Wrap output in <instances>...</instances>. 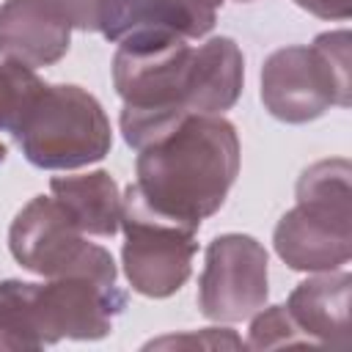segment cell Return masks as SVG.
<instances>
[{
  "mask_svg": "<svg viewBox=\"0 0 352 352\" xmlns=\"http://www.w3.org/2000/svg\"><path fill=\"white\" fill-rule=\"evenodd\" d=\"M245 58L234 38L212 36L192 47L179 36L118 44L113 85L124 107L121 135L135 151L187 113L231 110L242 94Z\"/></svg>",
  "mask_w": 352,
  "mask_h": 352,
  "instance_id": "1",
  "label": "cell"
},
{
  "mask_svg": "<svg viewBox=\"0 0 352 352\" xmlns=\"http://www.w3.org/2000/svg\"><path fill=\"white\" fill-rule=\"evenodd\" d=\"M239 173L236 126L217 113H187L138 148L135 190L162 217L201 228Z\"/></svg>",
  "mask_w": 352,
  "mask_h": 352,
  "instance_id": "2",
  "label": "cell"
},
{
  "mask_svg": "<svg viewBox=\"0 0 352 352\" xmlns=\"http://www.w3.org/2000/svg\"><path fill=\"white\" fill-rule=\"evenodd\" d=\"M0 294L16 316L28 349H44L63 338L99 341L126 308V292L118 283L80 275L47 278V283L8 278L0 283Z\"/></svg>",
  "mask_w": 352,
  "mask_h": 352,
  "instance_id": "3",
  "label": "cell"
},
{
  "mask_svg": "<svg viewBox=\"0 0 352 352\" xmlns=\"http://www.w3.org/2000/svg\"><path fill=\"white\" fill-rule=\"evenodd\" d=\"M261 102L283 124H308L333 104L349 107V30L319 33L314 44H289L261 66Z\"/></svg>",
  "mask_w": 352,
  "mask_h": 352,
  "instance_id": "4",
  "label": "cell"
},
{
  "mask_svg": "<svg viewBox=\"0 0 352 352\" xmlns=\"http://www.w3.org/2000/svg\"><path fill=\"white\" fill-rule=\"evenodd\" d=\"M14 140L41 170H74L110 154L113 132L104 107L80 85H41Z\"/></svg>",
  "mask_w": 352,
  "mask_h": 352,
  "instance_id": "5",
  "label": "cell"
},
{
  "mask_svg": "<svg viewBox=\"0 0 352 352\" xmlns=\"http://www.w3.org/2000/svg\"><path fill=\"white\" fill-rule=\"evenodd\" d=\"M8 250L19 267L41 278L80 275L99 283H116L118 278L110 250L88 242V234L52 195H36L16 212L8 228Z\"/></svg>",
  "mask_w": 352,
  "mask_h": 352,
  "instance_id": "6",
  "label": "cell"
},
{
  "mask_svg": "<svg viewBox=\"0 0 352 352\" xmlns=\"http://www.w3.org/2000/svg\"><path fill=\"white\" fill-rule=\"evenodd\" d=\"M121 231L124 275L138 294L160 300L187 283L198 253L195 228L157 214L129 184L121 195Z\"/></svg>",
  "mask_w": 352,
  "mask_h": 352,
  "instance_id": "7",
  "label": "cell"
},
{
  "mask_svg": "<svg viewBox=\"0 0 352 352\" xmlns=\"http://www.w3.org/2000/svg\"><path fill=\"white\" fill-rule=\"evenodd\" d=\"M267 250L250 234H220L206 245L198 308L212 322H242L267 305Z\"/></svg>",
  "mask_w": 352,
  "mask_h": 352,
  "instance_id": "8",
  "label": "cell"
},
{
  "mask_svg": "<svg viewBox=\"0 0 352 352\" xmlns=\"http://www.w3.org/2000/svg\"><path fill=\"white\" fill-rule=\"evenodd\" d=\"M272 245L278 258L292 270H341L352 253V209L349 204L297 201L278 220Z\"/></svg>",
  "mask_w": 352,
  "mask_h": 352,
  "instance_id": "9",
  "label": "cell"
},
{
  "mask_svg": "<svg viewBox=\"0 0 352 352\" xmlns=\"http://www.w3.org/2000/svg\"><path fill=\"white\" fill-rule=\"evenodd\" d=\"M72 19L58 0H6L0 6V55L41 69L58 63L72 44Z\"/></svg>",
  "mask_w": 352,
  "mask_h": 352,
  "instance_id": "10",
  "label": "cell"
},
{
  "mask_svg": "<svg viewBox=\"0 0 352 352\" xmlns=\"http://www.w3.org/2000/svg\"><path fill=\"white\" fill-rule=\"evenodd\" d=\"M349 289L352 275L344 270L316 272L294 286L286 300V311L311 344L349 349Z\"/></svg>",
  "mask_w": 352,
  "mask_h": 352,
  "instance_id": "11",
  "label": "cell"
},
{
  "mask_svg": "<svg viewBox=\"0 0 352 352\" xmlns=\"http://www.w3.org/2000/svg\"><path fill=\"white\" fill-rule=\"evenodd\" d=\"M52 198L88 236H113L121 228V190L107 170L52 176Z\"/></svg>",
  "mask_w": 352,
  "mask_h": 352,
  "instance_id": "12",
  "label": "cell"
},
{
  "mask_svg": "<svg viewBox=\"0 0 352 352\" xmlns=\"http://www.w3.org/2000/svg\"><path fill=\"white\" fill-rule=\"evenodd\" d=\"M96 33L113 44L157 36H179L190 41V30L176 0H99Z\"/></svg>",
  "mask_w": 352,
  "mask_h": 352,
  "instance_id": "13",
  "label": "cell"
},
{
  "mask_svg": "<svg viewBox=\"0 0 352 352\" xmlns=\"http://www.w3.org/2000/svg\"><path fill=\"white\" fill-rule=\"evenodd\" d=\"M41 80L30 66L0 60V132H16L30 102L41 91Z\"/></svg>",
  "mask_w": 352,
  "mask_h": 352,
  "instance_id": "14",
  "label": "cell"
},
{
  "mask_svg": "<svg viewBox=\"0 0 352 352\" xmlns=\"http://www.w3.org/2000/svg\"><path fill=\"white\" fill-rule=\"evenodd\" d=\"M349 176L352 165L344 157L319 160L308 165L297 179V201H322V204H349Z\"/></svg>",
  "mask_w": 352,
  "mask_h": 352,
  "instance_id": "15",
  "label": "cell"
},
{
  "mask_svg": "<svg viewBox=\"0 0 352 352\" xmlns=\"http://www.w3.org/2000/svg\"><path fill=\"white\" fill-rule=\"evenodd\" d=\"M294 344H311L308 336L300 330V324L292 319L286 305H261L248 330L250 349H275V346H294Z\"/></svg>",
  "mask_w": 352,
  "mask_h": 352,
  "instance_id": "16",
  "label": "cell"
},
{
  "mask_svg": "<svg viewBox=\"0 0 352 352\" xmlns=\"http://www.w3.org/2000/svg\"><path fill=\"white\" fill-rule=\"evenodd\" d=\"M170 346H204V349H239L242 338H236L231 330L206 327L198 333H182V336H162L146 344V349H170Z\"/></svg>",
  "mask_w": 352,
  "mask_h": 352,
  "instance_id": "17",
  "label": "cell"
},
{
  "mask_svg": "<svg viewBox=\"0 0 352 352\" xmlns=\"http://www.w3.org/2000/svg\"><path fill=\"white\" fill-rule=\"evenodd\" d=\"M176 6L187 22L190 38H204L214 28L217 8L223 6V0H176Z\"/></svg>",
  "mask_w": 352,
  "mask_h": 352,
  "instance_id": "18",
  "label": "cell"
},
{
  "mask_svg": "<svg viewBox=\"0 0 352 352\" xmlns=\"http://www.w3.org/2000/svg\"><path fill=\"white\" fill-rule=\"evenodd\" d=\"M63 11L72 19L74 30H96V16H99V0H58Z\"/></svg>",
  "mask_w": 352,
  "mask_h": 352,
  "instance_id": "19",
  "label": "cell"
},
{
  "mask_svg": "<svg viewBox=\"0 0 352 352\" xmlns=\"http://www.w3.org/2000/svg\"><path fill=\"white\" fill-rule=\"evenodd\" d=\"M294 6L319 19H346L352 11V0H294Z\"/></svg>",
  "mask_w": 352,
  "mask_h": 352,
  "instance_id": "20",
  "label": "cell"
},
{
  "mask_svg": "<svg viewBox=\"0 0 352 352\" xmlns=\"http://www.w3.org/2000/svg\"><path fill=\"white\" fill-rule=\"evenodd\" d=\"M6 154H8V148H6V143H0V162L6 160Z\"/></svg>",
  "mask_w": 352,
  "mask_h": 352,
  "instance_id": "21",
  "label": "cell"
},
{
  "mask_svg": "<svg viewBox=\"0 0 352 352\" xmlns=\"http://www.w3.org/2000/svg\"><path fill=\"white\" fill-rule=\"evenodd\" d=\"M239 3H250V0H239Z\"/></svg>",
  "mask_w": 352,
  "mask_h": 352,
  "instance_id": "22",
  "label": "cell"
}]
</instances>
